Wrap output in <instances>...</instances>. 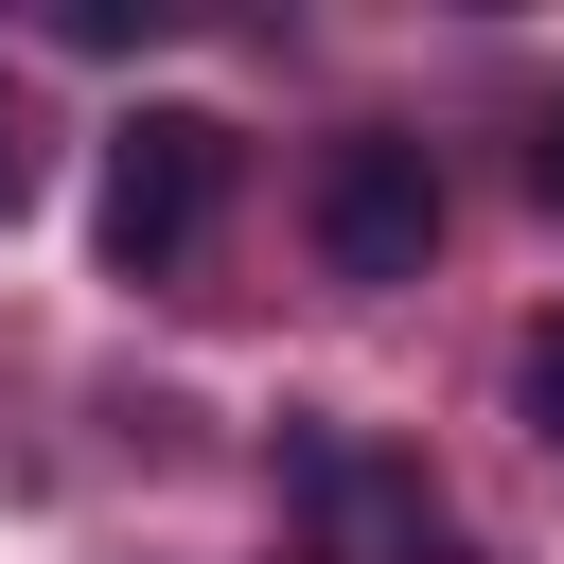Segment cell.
<instances>
[{
  "mask_svg": "<svg viewBox=\"0 0 564 564\" xmlns=\"http://www.w3.org/2000/svg\"><path fill=\"white\" fill-rule=\"evenodd\" d=\"M441 229H458V194H441V141H405V123H352V141L317 159V264H335V282H423V264H441Z\"/></svg>",
  "mask_w": 564,
  "mask_h": 564,
  "instance_id": "2",
  "label": "cell"
},
{
  "mask_svg": "<svg viewBox=\"0 0 564 564\" xmlns=\"http://www.w3.org/2000/svg\"><path fill=\"white\" fill-rule=\"evenodd\" d=\"M511 423L564 458V317H529V335H511Z\"/></svg>",
  "mask_w": 564,
  "mask_h": 564,
  "instance_id": "4",
  "label": "cell"
},
{
  "mask_svg": "<svg viewBox=\"0 0 564 564\" xmlns=\"http://www.w3.org/2000/svg\"><path fill=\"white\" fill-rule=\"evenodd\" d=\"M229 176H247V141H229L212 106H123V123H106V194H88L106 282H194L212 229H229Z\"/></svg>",
  "mask_w": 564,
  "mask_h": 564,
  "instance_id": "1",
  "label": "cell"
},
{
  "mask_svg": "<svg viewBox=\"0 0 564 564\" xmlns=\"http://www.w3.org/2000/svg\"><path fill=\"white\" fill-rule=\"evenodd\" d=\"M35 212V123H18V88H0V229Z\"/></svg>",
  "mask_w": 564,
  "mask_h": 564,
  "instance_id": "5",
  "label": "cell"
},
{
  "mask_svg": "<svg viewBox=\"0 0 564 564\" xmlns=\"http://www.w3.org/2000/svg\"><path fill=\"white\" fill-rule=\"evenodd\" d=\"M441 564H458V546H441Z\"/></svg>",
  "mask_w": 564,
  "mask_h": 564,
  "instance_id": "7",
  "label": "cell"
},
{
  "mask_svg": "<svg viewBox=\"0 0 564 564\" xmlns=\"http://www.w3.org/2000/svg\"><path fill=\"white\" fill-rule=\"evenodd\" d=\"M282 494H300V564H441V494H423V458H388V441L282 423Z\"/></svg>",
  "mask_w": 564,
  "mask_h": 564,
  "instance_id": "3",
  "label": "cell"
},
{
  "mask_svg": "<svg viewBox=\"0 0 564 564\" xmlns=\"http://www.w3.org/2000/svg\"><path fill=\"white\" fill-rule=\"evenodd\" d=\"M529 194H546V212H564V88H546V106H529Z\"/></svg>",
  "mask_w": 564,
  "mask_h": 564,
  "instance_id": "6",
  "label": "cell"
}]
</instances>
